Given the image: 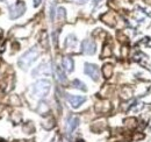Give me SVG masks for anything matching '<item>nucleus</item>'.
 Here are the masks:
<instances>
[{
  "label": "nucleus",
  "instance_id": "10",
  "mask_svg": "<svg viewBox=\"0 0 151 142\" xmlns=\"http://www.w3.org/2000/svg\"><path fill=\"white\" fill-rule=\"evenodd\" d=\"M73 86H75V88H77V89L84 90V91L86 90V88L84 86V84H83L81 82H79V80H75V82H73Z\"/></svg>",
  "mask_w": 151,
  "mask_h": 142
},
{
  "label": "nucleus",
  "instance_id": "8",
  "mask_svg": "<svg viewBox=\"0 0 151 142\" xmlns=\"http://www.w3.org/2000/svg\"><path fill=\"white\" fill-rule=\"evenodd\" d=\"M78 125H79V119H78L77 117H70V118L68 119V125H66L68 132H69V133L73 132Z\"/></svg>",
  "mask_w": 151,
  "mask_h": 142
},
{
  "label": "nucleus",
  "instance_id": "13",
  "mask_svg": "<svg viewBox=\"0 0 151 142\" xmlns=\"http://www.w3.org/2000/svg\"><path fill=\"white\" fill-rule=\"evenodd\" d=\"M38 4H40V0H35V5H36V6H37Z\"/></svg>",
  "mask_w": 151,
  "mask_h": 142
},
{
  "label": "nucleus",
  "instance_id": "7",
  "mask_svg": "<svg viewBox=\"0 0 151 142\" xmlns=\"http://www.w3.org/2000/svg\"><path fill=\"white\" fill-rule=\"evenodd\" d=\"M51 72V70H50V67H49V64H42V65H40V67H37L35 70L33 71V75L36 77V76H38V75H49Z\"/></svg>",
  "mask_w": 151,
  "mask_h": 142
},
{
  "label": "nucleus",
  "instance_id": "11",
  "mask_svg": "<svg viewBox=\"0 0 151 142\" xmlns=\"http://www.w3.org/2000/svg\"><path fill=\"white\" fill-rule=\"evenodd\" d=\"M57 75H58V78H59L60 82H65V76L63 75V72H62V70L59 68L57 69Z\"/></svg>",
  "mask_w": 151,
  "mask_h": 142
},
{
  "label": "nucleus",
  "instance_id": "2",
  "mask_svg": "<svg viewBox=\"0 0 151 142\" xmlns=\"http://www.w3.org/2000/svg\"><path fill=\"white\" fill-rule=\"evenodd\" d=\"M34 94L38 97V98H44L49 91H50V82L49 80H45V79H42V80H38L37 83L34 85Z\"/></svg>",
  "mask_w": 151,
  "mask_h": 142
},
{
  "label": "nucleus",
  "instance_id": "3",
  "mask_svg": "<svg viewBox=\"0 0 151 142\" xmlns=\"http://www.w3.org/2000/svg\"><path fill=\"white\" fill-rule=\"evenodd\" d=\"M24 9H26V7H24V4H22V2L12 6V7H11V18L17 19V18H19V17H21V15L23 14Z\"/></svg>",
  "mask_w": 151,
  "mask_h": 142
},
{
  "label": "nucleus",
  "instance_id": "4",
  "mask_svg": "<svg viewBox=\"0 0 151 142\" xmlns=\"http://www.w3.org/2000/svg\"><path fill=\"white\" fill-rule=\"evenodd\" d=\"M85 72H86L92 79H94V80H96V79L99 78V69H98V67L94 65V64L86 63V64H85Z\"/></svg>",
  "mask_w": 151,
  "mask_h": 142
},
{
  "label": "nucleus",
  "instance_id": "12",
  "mask_svg": "<svg viewBox=\"0 0 151 142\" xmlns=\"http://www.w3.org/2000/svg\"><path fill=\"white\" fill-rule=\"evenodd\" d=\"M77 2H80V4H84V2H86V1H88V0H76Z\"/></svg>",
  "mask_w": 151,
  "mask_h": 142
},
{
  "label": "nucleus",
  "instance_id": "6",
  "mask_svg": "<svg viewBox=\"0 0 151 142\" xmlns=\"http://www.w3.org/2000/svg\"><path fill=\"white\" fill-rule=\"evenodd\" d=\"M68 100L71 104V106L77 108V107H79L86 100V98L81 97V96H68Z\"/></svg>",
  "mask_w": 151,
  "mask_h": 142
},
{
  "label": "nucleus",
  "instance_id": "1",
  "mask_svg": "<svg viewBox=\"0 0 151 142\" xmlns=\"http://www.w3.org/2000/svg\"><path fill=\"white\" fill-rule=\"evenodd\" d=\"M38 56V50L36 48H33L30 50H28L27 53H24L22 55V57L19 59V65L23 69H27Z\"/></svg>",
  "mask_w": 151,
  "mask_h": 142
},
{
  "label": "nucleus",
  "instance_id": "9",
  "mask_svg": "<svg viewBox=\"0 0 151 142\" xmlns=\"http://www.w3.org/2000/svg\"><path fill=\"white\" fill-rule=\"evenodd\" d=\"M63 68L66 71H69V72H71V71L73 70V61H72V58L65 57L63 59Z\"/></svg>",
  "mask_w": 151,
  "mask_h": 142
},
{
  "label": "nucleus",
  "instance_id": "5",
  "mask_svg": "<svg viewBox=\"0 0 151 142\" xmlns=\"http://www.w3.org/2000/svg\"><path fill=\"white\" fill-rule=\"evenodd\" d=\"M81 49H83V51L85 54L92 55V54L95 53L96 47H95V43L93 41H91V40H85V41L83 42V44H81Z\"/></svg>",
  "mask_w": 151,
  "mask_h": 142
}]
</instances>
